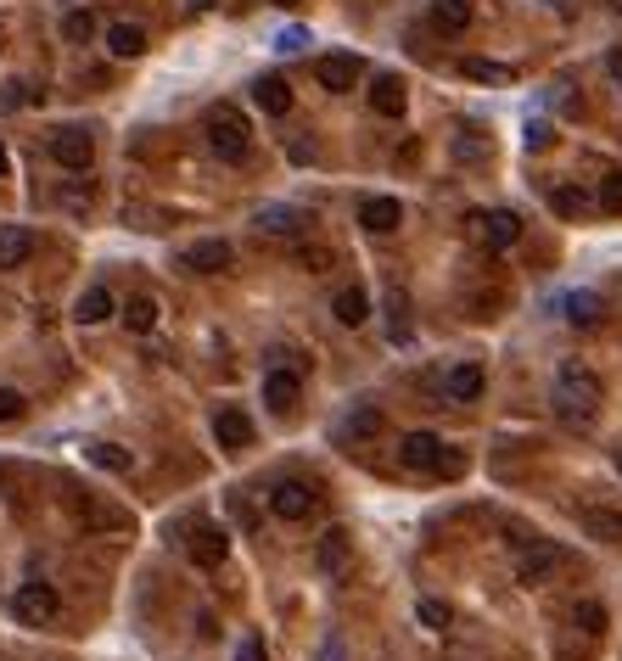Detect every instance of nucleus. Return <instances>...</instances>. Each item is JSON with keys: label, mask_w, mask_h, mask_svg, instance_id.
Masks as SVG:
<instances>
[{"label": "nucleus", "mask_w": 622, "mask_h": 661, "mask_svg": "<svg viewBox=\"0 0 622 661\" xmlns=\"http://www.w3.org/2000/svg\"><path fill=\"white\" fill-rule=\"evenodd\" d=\"M600 398H606V387H600V376L594 370H583L578 359H566L561 370H555V415H561L566 426H589L594 415H600Z\"/></svg>", "instance_id": "obj_1"}, {"label": "nucleus", "mask_w": 622, "mask_h": 661, "mask_svg": "<svg viewBox=\"0 0 622 661\" xmlns=\"http://www.w3.org/2000/svg\"><path fill=\"white\" fill-rule=\"evenodd\" d=\"M208 146H213V157H225V163H241V157L253 152V129H247V118H241L230 101H219L208 113Z\"/></svg>", "instance_id": "obj_2"}, {"label": "nucleus", "mask_w": 622, "mask_h": 661, "mask_svg": "<svg viewBox=\"0 0 622 661\" xmlns=\"http://www.w3.org/2000/svg\"><path fill=\"white\" fill-rule=\"evenodd\" d=\"M561 566H566V549L550 544V538H533V544L516 555V583H522V589H538V583H550Z\"/></svg>", "instance_id": "obj_3"}, {"label": "nucleus", "mask_w": 622, "mask_h": 661, "mask_svg": "<svg viewBox=\"0 0 622 661\" xmlns=\"http://www.w3.org/2000/svg\"><path fill=\"white\" fill-rule=\"evenodd\" d=\"M57 611H62V600H57L51 583H17V594H12V617L17 622L45 628V622H57Z\"/></svg>", "instance_id": "obj_4"}, {"label": "nucleus", "mask_w": 622, "mask_h": 661, "mask_svg": "<svg viewBox=\"0 0 622 661\" xmlns=\"http://www.w3.org/2000/svg\"><path fill=\"white\" fill-rule=\"evenodd\" d=\"M51 157H57L68 174H85L90 163H96V135H90V129H79V124L57 129V135H51Z\"/></svg>", "instance_id": "obj_5"}, {"label": "nucleus", "mask_w": 622, "mask_h": 661, "mask_svg": "<svg viewBox=\"0 0 622 661\" xmlns=\"http://www.w3.org/2000/svg\"><path fill=\"white\" fill-rule=\"evenodd\" d=\"M269 510H275L281 521H303L314 510V488L309 482H297V477L275 482V488H269Z\"/></svg>", "instance_id": "obj_6"}, {"label": "nucleus", "mask_w": 622, "mask_h": 661, "mask_svg": "<svg viewBox=\"0 0 622 661\" xmlns=\"http://www.w3.org/2000/svg\"><path fill=\"white\" fill-rule=\"evenodd\" d=\"M185 549H191V561L197 566H219L230 555V538H225V527H213V521H197V527H191V538H185Z\"/></svg>", "instance_id": "obj_7"}, {"label": "nucleus", "mask_w": 622, "mask_h": 661, "mask_svg": "<svg viewBox=\"0 0 622 661\" xmlns=\"http://www.w3.org/2000/svg\"><path fill=\"white\" fill-rule=\"evenodd\" d=\"M314 79H320L331 96H348V90L359 85V57H348V51H331V57L314 62Z\"/></svg>", "instance_id": "obj_8"}, {"label": "nucleus", "mask_w": 622, "mask_h": 661, "mask_svg": "<svg viewBox=\"0 0 622 661\" xmlns=\"http://www.w3.org/2000/svg\"><path fill=\"white\" fill-rule=\"evenodd\" d=\"M398 460L410 465V471H443V443L432 432H410L398 443Z\"/></svg>", "instance_id": "obj_9"}, {"label": "nucleus", "mask_w": 622, "mask_h": 661, "mask_svg": "<svg viewBox=\"0 0 622 661\" xmlns=\"http://www.w3.org/2000/svg\"><path fill=\"white\" fill-rule=\"evenodd\" d=\"M359 225H365L370 236H393V230L404 225V208H398V197H365L359 202Z\"/></svg>", "instance_id": "obj_10"}, {"label": "nucleus", "mask_w": 622, "mask_h": 661, "mask_svg": "<svg viewBox=\"0 0 622 661\" xmlns=\"http://www.w3.org/2000/svg\"><path fill=\"white\" fill-rule=\"evenodd\" d=\"M348 555H354V538L342 533V527H331L320 538V549H314V566H320V577H342L348 572Z\"/></svg>", "instance_id": "obj_11"}, {"label": "nucleus", "mask_w": 622, "mask_h": 661, "mask_svg": "<svg viewBox=\"0 0 622 661\" xmlns=\"http://www.w3.org/2000/svg\"><path fill=\"white\" fill-rule=\"evenodd\" d=\"M230 241H219V236H208V241H191L185 247V269H197V275H219V269H230Z\"/></svg>", "instance_id": "obj_12"}, {"label": "nucleus", "mask_w": 622, "mask_h": 661, "mask_svg": "<svg viewBox=\"0 0 622 661\" xmlns=\"http://www.w3.org/2000/svg\"><path fill=\"white\" fill-rule=\"evenodd\" d=\"M578 527L600 544H622V510H606V505H583L578 510Z\"/></svg>", "instance_id": "obj_13"}, {"label": "nucleus", "mask_w": 622, "mask_h": 661, "mask_svg": "<svg viewBox=\"0 0 622 661\" xmlns=\"http://www.w3.org/2000/svg\"><path fill=\"white\" fill-rule=\"evenodd\" d=\"M34 258V230L29 225H0V269H17Z\"/></svg>", "instance_id": "obj_14"}, {"label": "nucleus", "mask_w": 622, "mask_h": 661, "mask_svg": "<svg viewBox=\"0 0 622 661\" xmlns=\"http://www.w3.org/2000/svg\"><path fill=\"white\" fill-rule=\"evenodd\" d=\"M253 101L264 107L269 118H281V113H292V85H286L281 73H264V79L253 85Z\"/></svg>", "instance_id": "obj_15"}, {"label": "nucleus", "mask_w": 622, "mask_h": 661, "mask_svg": "<svg viewBox=\"0 0 622 661\" xmlns=\"http://www.w3.org/2000/svg\"><path fill=\"white\" fill-rule=\"evenodd\" d=\"M113 314H118V297L107 292V286H90V292L73 303V320L79 325H101V320H113Z\"/></svg>", "instance_id": "obj_16"}, {"label": "nucleus", "mask_w": 622, "mask_h": 661, "mask_svg": "<svg viewBox=\"0 0 622 661\" xmlns=\"http://www.w3.org/2000/svg\"><path fill=\"white\" fill-rule=\"evenodd\" d=\"M213 437H219L225 449H247V443H253V421H247L241 409H219V415H213Z\"/></svg>", "instance_id": "obj_17"}, {"label": "nucleus", "mask_w": 622, "mask_h": 661, "mask_svg": "<svg viewBox=\"0 0 622 661\" xmlns=\"http://www.w3.org/2000/svg\"><path fill=\"white\" fill-rule=\"evenodd\" d=\"M297 393H303V381H297L292 370H269V376H264V404L269 409H281V415H286V409L297 404Z\"/></svg>", "instance_id": "obj_18"}, {"label": "nucleus", "mask_w": 622, "mask_h": 661, "mask_svg": "<svg viewBox=\"0 0 622 661\" xmlns=\"http://www.w3.org/2000/svg\"><path fill=\"white\" fill-rule=\"evenodd\" d=\"M471 0H432V29H443V34H466L471 29Z\"/></svg>", "instance_id": "obj_19"}, {"label": "nucleus", "mask_w": 622, "mask_h": 661, "mask_svg": "<svg viewBox=\"0 0 622 661\" xmlns=\"http://www.w3.org/2000/svg\"><path fill=\"white\" fill-rule=\"evenodd\" d=\"M477 225H482V236H488V247H510V241L522 236V219H516V213H510V208H494V213H482Z\"/></svg>", "instance_id": "obj_20"}, {"label": "nucleus", "mask_w": 622, "mask_h": 661, "mask_svg": "<svg viewBox=\"0 0 622 661\" xmlns=\"http://www.w3.org/2000/svg\"><path fill=\"white\" fill-rule=\"evenodd\" d=\"M443 393L449 398H460V404H471V398H482V365H454L449 376H443Z\"/></svg>", "instance_id": "obj_21"}, {"label": "nucleus", "mask_w": 622, "mask_h": 661, "mask_svg": "<svg viewBox=\"0 0 622 661\" xmlns=\"http://www.w3.org/2000/svg\"><path fill=\"white\" fill-rule=\"evenodd\" d=\"M370 107L382 118H398L404 113V79H398V73H382V79L370 85Z\"/></svg>", "instance_id": "obj_22"}, {"label": "nucleus", "mask_w": 622, "mask_h": 661, "mask_svg": "<svg viewBox=\"0 0 622 661\" xmlns=\"http://www.w3.org/2000/svg\"><path fill=\"white\" fill-rule=\"evenodd\" d=\"M309 225L297 208H281V202H269V208H258V230H269V236H297V230Z\"/></svg>", "instance_id": "obj_23"}, {"label": "nucleus", "mask_w": 622, "mask_h": 661, "mask_svg": "<svg viewBox=\"0 0 622 661\" xmlns=\"http://www.w3.org/2000/svg\"><path fill=\"white\" fill-rule=\"evenodd\" d=\"M331 309H337L342 325H354V331H359V325L370 320V292H365V286H348V292H337V303H331Z\"/></svg>", "instance_id": "obj_24"}, {"label": "nucleus", "mask_w": 622, "mask_h": 661, "mask_svg": "<svg viewBox=\"0 0 622 661\" xmlns=\"http://www.w3.org/2000/svg\"><path fill=\"white\" fill-rule=\"evenodd\" d=\"M107 51H113V57H141L146 29H135V23H113V29H107Z\"/></svg>", "instance_id": "obj_25"}, {"label": "nucleus", "mask_w": 622, "mask_h": 661, "mask_svg": "<svg viewBox=\"0 0 622 661\" xmlns=\"http://www.w3.org/2000/svg\"><path fill=\"white\" fill-rule=\"evenodd\" d=\"M124 325L146 337V331L157 325V303H152V297H129V303H124Z\"/></svg>", "instance_id": "obj_26"}, {"label": "nucleus", "mask_w": 622, "mask_h": 661, "mask_svg": "<svg viewBox=\"0 0 622 661\" xmlns=\"http://www.w3.org/2000/svg\"><path fill=\"white\" fill-rule=\"evenodd\" d=\"M90 465H101V471H129V465H135V460H129V449H118V443H90Z\"/></svg>", "instance_id": "obj_27"}, {"label": "nucleus", "mask_w": 622, "mask_h": 661, "mask_svg": "<svg viewBox=\"0 0 622 661\" xmlns=\"http://www.w3.org/2000/svg\"><path fill=\"white\" fill-rule=\"evenodd\" d=\"M566 320H572V325H594V320H600V297H594V292H572V297H566Z\"/></svg>", "instance_id": "obj_28"}, {"label": "nucleus", "mask_w": 622, "mask_h": 661, "mask_svg": "<svg viewBox=\"0 0 622 661\" xmlns=\"http://www.w3.org/2000/svg\"><path fill=\"white\" fill-rule=\"evenodd\" d=\"M572 622H578L583 633H606V605H600V600H578V605H572Z\"/></svg>", "instance_id": "obj_29"}, {"label": "nucleus", "mask_w": 622, "mask_h": 661, "mask_svg": "<svg viewBox=\"0 0 622 661\" xmlns=\"http://www.w3.org/2000/svg\"><path fill=\"white\" fill-rule=\"evenodd\" d=\"M466 79H482V85H505L510 68H505V62H488V57H466Z\"/></svg>", "instance_id": "obj_30"}, {"label": "nucleus", "mask_w": 622, "mask_h": 661, "mask_svg": "<svg viewBox=\"0 0 622 661\" xmlns=\"http://www.w3.org/2000/svg\"><path fill=\"white\" fill-rule=\"evenodd\" d=\"M90 34H96V17H90V12H68V17H62V40H68V45H85Z\"/></svg>", "instance_id": "obj_31"}, {"label": "nucleus", "mask_w": 622, "mask_h": 661, "mask_svg": "<svg viewBox=\"0 0 622 661\" xmlns=\"http://www.w3.org/2000/svg\"><path fill=\"white\" fill-rule=\"evenodd\" d=\"M348 432H354V437H376V432H382V415H376V409H354V415H348Z\"/></svg>", "instance_id": "obj_32"}, {"label": "nucleus", "mask_w": 622, "mask_h": 661, "mask_svg": "<svg viewBox=\"0 0 622 661\" xmlns=\"http://www.w3.org/2000/svg\"><path fill=\"white\" fill-rule=\"evenodd\" d=\"M23 409H29V398L17 393V387H0V426H6V421H23Z\"/></svg>", "instance_id": "obj_33"}, {"label": "nucleus", "mask_w": 622, "mask_h": 661, "mask_svg": "<svg viewBox=\"0 0 622 661\" xmlns=\"http://www.w3.org/2000/svg\"><path fill=\"white\" fill-rule=\"evenodd\" d=\"M297 264H303V269H314V275H320V269H331V264H337V258H331V247H309V241H303V247H297Z\"/></svg>", "instance_id": "obj_34"}, {"label": "nucleus", "mask_w": 622, "mask_h": 661, "mask_svg": "<svg viewBox=\"0 0 622 661\" xmlns=\"http://www.w3.org/2000/svg\"><path fill=\"white\" fill-rule=\"evenodd\" d=\"M415 617H421L426 628H449V605H443V600H421V605H415Z\"/></svg>", "instance_id": "obj_35"}, {"label": "nucleus", "mask_w": 622, "mask_h": 661, "mask_svg": "<svg viewBox=\"0 0 622 661\" xmlns=\"http://www.w3.org/2000/svg\"><path fill=\"white\" fill-rule=\"evenodd\" d=\"M550 141H555V135H550V124H544V118H533V124H527V152H544Z\"/></svg>", "instance_id": "obj_36"}, {"label": "nucleus", "mask_w": 622, "mask_h": 661, "mask_svg": "<svg viewBox=\"0 0 622 661\" xmlns=\"http://www.w3.org/2000/svg\"><path fill=\"white\" fill-rule=\"evenodd\" d=\"M309 45V29H281L275 34V51H303Z\"/></svg>", "instance_id": "obj_37"}, {"label": "nucleus", "mask_w": 622, "mask_h": 661, "mask_svg": "<svg viewBox=\"0 0 622 661\" xmlns=\"http://www.w3.org/2000/svg\"><path fill=\"white\" fill-rule=\"evenodd\" d=\"M23 101H29V90H23V85H0V113H17Z\"/></svg>", "instance_id": "obj_38"}, {"label": "nucleus", "mask_w": 622, "mask_h": 661, "mask_svg": "<svg viewBox=\"0 0 622 661\" xmlns=\"http://www.w3.org/2000/svg\"><path fill=\"white\" fill-rule=\"evenodd\" d=\"M600 202H606V208H622V174H606V185H600Z\"/></svg>", "instance_id": "obj_39"}, {"label": "nucleus", "mask_w": 622, "mask_h": 661, "mask_svg": "<svg viewBox=\"0 0 622 661\" xmlns=\"http://www.w3.org/2000/svg\"><path fill=\"white\" fill-rule=\"evenodd\" d=\"M236 661H264V639H253V633H247V639L236 645Z\"/></svg>", "instance_id": "obj_40"}, {"label": "nucleus", "mask_w": 622, "mask_h": 661, "mask_svg": "<svg viewBox=\"0 0 622 661\" xmlns=\"http://www.w3.org/2000/svg\"><path fill=\"white\" fill-rule=\"evenodd\" d=\"M578 208H583L578 191H555V213H578Z\"/></svg>", "instance_id": "obj_41"}, {"label": "nucleus", "mask_w": 622, "mask_h": 661, "mask_svg": "<svg viewBox=\"0 0 622 661\" xmlns=\"http://www.w3.org/2000/svg\"><path fill=\"white\" fill-rule=\"evenodd\" d=\"M320 661H342V639H326V650H320Z\"/></svg>", "instance_id": "obj_42"}, {"label": "nucleus", "mask_w": 622, "mask_h": 661, "mask_svg": "<svg viewBox=\"0 0 622 661\" xmlns=\"http://www.w3.org/2000/svg\"><path fill=\"white\" fill-rule=\"evenodd\" d=\"M208 6H213V0H191V12H208Z\"/></svg>", "instance_id": "obj_43"}, {"label": "nucleus", "mask_w": 622, "mask_h": 661, "mask_svg": "<svg viewBox=\"0 0 622 661\" xmlns=\"http://www.w3.org/2000/svg\"><path fill=\"white\" fill-rule=\"evenodd\" d=\"M611 465H617V471H622V449H617V454H611Z\"/></svg>", "instance_id": "obj_44"}, {"label": "nucleus", "mask_w": 622, "mask_h": 661, "mask_svg": "<svg viewBox=\"0 0 622 661\" xmlns=\"http://www.w3.org/2000/svg\"><path fill=\"white\" fill-rule=\"evenodd\" d=\"M0 174H6V146H0Z\"/></svg>", "instance_id": "obj_45"}, {"label": "nucleus", "mask_w": 622, "mask_h": 661, "mask_svg": "<svg viewBox=\"0 0 622 661\" xmlns=\"http://www.w3.org/2000/svg\"><path fill=\"white\" fill-rule=\"evenodd\" d=\"M281 6H292V0H281Z\"/></svg>", "instance_id": "obj_46"}]
</instances>
